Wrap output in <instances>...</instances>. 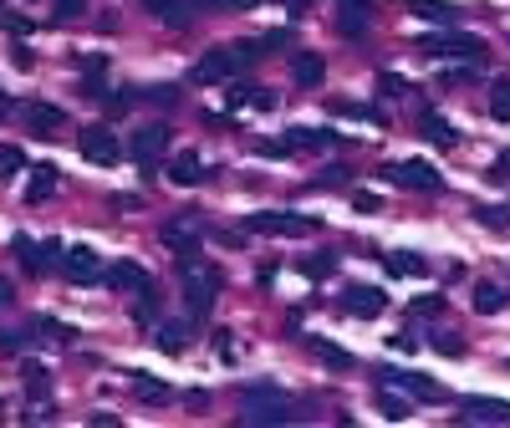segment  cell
Returning a JSON list of instances; mask_svg holds the SVG:
<instances>
[{"label": "cell", "mask_w": 510, "mask_h": 428, "mask_svg": "<svg viewBox=\"0 0 510 428\" xmlns=\"http://www.w3.org/2000/svg\"><path fill=\"white\" fill-rule=\"evenodd\" d=\"M460 418H475V424H510V403L506 397H464Z\"/></svg>", "instance_id": "16"}, {"label": "cell", "mask_w": 510, "mask_h": 428, "mask_svg": "<svg viewBox=\"0 0 510 428\" xmlns=\"http://www.w3.org/2000/svg\"><path fill=\"white\" fill-rule=\"evenodd\" d=\"M199 245H205V235L199 230H189V224H163V250L169 255H179V260H194L199 255Z\"/></svg>", "instance_id": "15"}, {"label": "cell", "mask_w": 510, "mask_h": 428, "mask_svg": "<svg viewBox=\"0 0 510 428\" xmlns=\"http://www.w3.org/2000/svg\"><path fill=\"white\" fill-rule=\"evenodd\" d=\"M108 285L112 291H133V296H138V291H148V270L138 266V260H118V266H108Z\"/></svg>", "instance_id": "17"}, {"label": "cell", "mask_w": 510, "mask_h": 428, "mask_svg": "<svg viewBox=\"0 0 510 428\" xmlns=\"http://www.w3.org/2000/svg\"><path fill=\"white\" fill-rule=\"evenodd\" d=\"M332 118H357V123H388V112L382 108H363V102H332Z\"/></svg>", "instance_id": "31"}, {"label": "cell", "mask_w": 510, "mask_h": 428, "mask_svg": "<svg viewBox=\"0 0 510 428\" xmlns=\"http://www.w3.org/2000/svg\"><path fill=\"white\" fill-rule=\"evenodd\" d=\"M418 51L424 57H464V62H485V41L460 26H439V31L418 36Z\"/></svg>", "instance_id": "3"}, {"label": "cell", "mask_w": 510, "mask_h": 428, "mask_svg": "<svg viewBox=\"0 0 510 428\" xmlns=\"http://www.w3.org/2000/svg\"><path fill=\"white\" fill-rule=\"evenodd\" d=\"M312 352H317L327 367H337V372H347V367H352V352L337 347V342H327V336H312Z\"/></svg>", "instance_id": "29"}, {"label": "cell", "mask_w": 510, "mask_h": 428, "mask_svg": "<svg viewBox=\"0 0 510 428\" xmlns=\"http://www.w3.org/2000/svg\"><path fill=\"white\" fill-rule=\"evenodd\" d=\"M291 82H296L302 92H312V87H321V82H327V62H321L317 51H302V57L291 62Z\"/></svg>", "instance_id": "18"}, {"label": "cell", "mask_w": 510, "mask_h": 428, "mask_svg": "<svg viewBox=\"0 0 510 428\" xmlns=\"http://www.w3.org/2000/svg\"><path fill=\"white\" fill-rule=\"evenodd\" d=\"M490 118L495 123H510V82H495L490 87Z\"/></svg>", "instance_id": "36"}, {"label": "cell", "mask_w": 510, "mask_h": 428, "mask_svg": "<svg viewBox=\"0 0 510 428\" xmlns=\"http://www.w3.org/2000/svg\"><path fill=\"white\" fill-rule=\"evenodd\" d=\"M11 301H16V291H11V281H5V275H0V311H5Z\"/></svg>", "instance_id": "49"}, {"label": "cell", "mask_w": 510, "mask_h": 428, "mask_svg": "<svg viewBox=\"0 0 510 428\" xmlns=\"http://www.w3.org/2000/svg\"><path fill=\"white\" fill-rule=\"evenodd\" d=\"M174 143V133H169V123H144V127H133V138L123 143L128 153H133V163H144V169H154L159 163V153Z\"/></svg>", "instance_id": "6"}, {"label": "cell", "mask_w": 510, "mask_h": 428, "mask_svg": "<svg viewBox=\"0 0 510 428\" xmlns=\"http://www.w3.org/2000/svg\"><path fill=\"white\" fill-rule=\"evenodd\" d=\"M21 378L31 382V397H51V378H47V367L36 362V357H26V362H21Z\"/></svg>", "instance_id": "32"}, {"label": "cell", "mask_w": 510, "mask_h": 428, "mask_svg": "<svg viewBox=\"0 0 510 428\" xmlns=\"http://www.w3.org/2000/svg\"><path fill=\"white\" fill-rule=\"evenodd\" d=\"M506 301H510V296H506V291H500L495 281H479V285H475V311H485V317L506 311Z\"/></svg>", "instance_id": "28"}, {"label": "cell", "mask_w": 510, "mask_h": 428, "mask_svg": "<svg viewBox=\"0 0 510 428\" xmlns=\"http://www.w3.org/2000/svg\"><path fill=\"white\" fill-rule=\"evenodd\" d=\"M57 184H62V174H57L51 163H36L31 169V189H26V205H47L51 194H57Z\"/></svg>", "instance_id": "22"}, {"label": "cell", "mask_w": 510, "mask_h": 428, "mask_svg": "<svg viewBox=\"0 0 510 428\" xmlns=\"http://www.w3.org/2000/svg\"><path fill=\"white\" fill-rule=\"evenodd\" d=\"M82 159L97 163V169H118V163H123L128 153H123V143L112 138V133H108L102 123H97V127H82Z\"/></svg>", "instance_id": "9"}, {"label": "cell", "mask_w": 510, "mask_h": 428, "mask_svg": "<svg viewBox=\"0 0 510 428\" xmlns=\"http://www.w3.org/2000/svg\"><path fill=\"white\" fill-rule=\"evenodd\" d=\"M62 275L72 285H97V281H108V266H102V255L92 245H72L62 255Z\"/></svg>", "instance_id": "8"}, {"label": "cell", "mask_w": 510, "mask_h": 428, "mask_svg": "<svg viewBox=\"0 0 510 428\" xmlns=\"http://www.w3.org/2000/svg\"><path fill=\"white\" fill-rule=\"evenodd\" d=\"M342 311L373 321L378 311H388V296H382L378 285H347V291H342Z\"/></svg>", "instance_id": "12"}, {"label": "cell", "mask_w": 510, "mask_h": 428, "mask_svg": "<svg viewBox=\"0 0 510 428\" xmlns=\"http://www.w3.org/2000/svg\"><path fill=\"white\" fill-rule=\"evenodd\" d=\"M0 26H5L11 36H31V21H26V16H11V11H0Z\"/></svg>", "instance_id": "46"}, {"label": "cell", "mask_w": 510, "mask_h": 428, "mask_svg": "<svg viewBox=\"0 0 510 428\" xmlns=\"http://www.w3.org/2000/svg\"><path fill=\"white\" fill-rule=\"evenodd\" d=\"M382 174L393 179V184H403V189H418V194H439V189H444V174H439L434 163H424V159H403V163H388Z\"/></svg>", "instance_id": "7"}, {"label": "cell", "mask_w": 510, "mask_h": 428, "mask_svg": "<svg viewBox=\"0 0 510 428\" xmlns=\"http://www.w3.org/2000/svg\"><path fill=\"white\" fill-rule=\"evenodd\" d=\"M378 378L388 382V388H409L414 397H424V403H444V388L434 378H424V372H403V367H378Z\"/></svg>", "instance_id": "11"}, {"label": "cell", "mask_w": 510, "mask_h": 428, "mask_svg": "<svg viewBox=\"0 0 510 428\" xmlns=\"http://www.w3.org/2000/svg\"><path fill=\"white\" fill-rule=\"evenodd\" d=\"M255 153H260V159H286L291 148H286V138H260L255 143Z\"/></svg>", "instance_id": "44"}, {"label": "cell", "mask_w": 510, "mask_h": 428, "mask_svg": "<svg viewBox=\"0 0 510 428\" xmlns=\"http://www.w3.org/2000/svg\"><path fill=\"white\" fill-rule=\"evenodd\" d=\"M21 118H26V127H31L36 138H57V133L66 127V112L62 108H47V102H26Z\"/></svg>", "instance_id": "13"}, {"label": "cell", "mask_w": 510, "mask_h": 428, "mask_svg": "<svg viewBox=\"0 0 510 428\" xmlns=\"http://www.w3.org/2000/svg\"><path fill=\"white\" fill-rule=\"evenodd\" d=\"M245 66H251L245 47H215V51H205V57L194 62L189 82H199V87H224V82H235Z\"/></svg>", "instance_id": "2"}, {"label": "cell", "mask_w": 510, "mask_h": 428, "mask_svg": "<svg viewBox=\"0 0 510 428\" xmlns=\"http://www.w3.org/2000/svg\"><path fill=\"white\" fill-rule=\"evenodd\" d=\"M240 230H255V235H306V230H317V220H312V214H296V209H260V214H251Z\"/></svg>", "instance_id": "5"}, {"label": "cell", "mask_w": 510, "mask_h": 428, "mask_svg": "<svg viewBox=\"0 0 510 428\" xmlns=\"http://www.w3.org/2000/svg\"><path fill=\"white\" fill-rule=\"evenodd\" d=\"M0 11H5V0H0Z\"/></svg>", "instance_id": "52"}, {"label": "cell", "mask_w": 510, "mask_h": 428, "mask_svg": "<svg viewBox=\"0 0 510 428\" xmlns=\"http://www.w3.org/2000/svg\"><path fill=\"white\" fill-rule=\"evenodd\" d=\"M194 5H230V0H194Z\"/></svg>", "instance_id": "50"}, {"label": "cell", "mask_w": 510, "mask_h": 428, "mask_svg": "<svg viewBox=\"0 0 510 428\" xmlns=\"http://www.w3.org/2000/svg\"><path fill=\"white\" fill-rule=\"evenodd\" d=\"M475 220L490 224V230H510V209H506V205H479Z\"/></svg>", "instance_id": "37"}, {"label": "cell", "mask_w": 510, "mask_h": 428, "mask_svg": "<svg viewBox=\"0 0 510 428\" xmlns=\"http://www.w3.org/2000/svg\"><path fill=\"white\" fill-rule=\"evenodd\" d=\"M434 347L444 352V357H464V336H454V332H434Z\"/></svg>", "instance_id": "41"}, {"label": "cell", "mask_w": 510, "mask_h": 428, "mask_svg": "<svg viewBox=\"0 0 510 428\" xmlns=\"http://www.w3.org/2000/svg\"><path fill=\"white\" fill-rule=\"evenodd\" d=\"M352 209H357V214H373V209H378V199H373V194H357V199H352Z\"/></svg>", "instance_id": "48"}, {"label": "cell", "mask_w": 510, "mask_h": 428, "mask_svg": "<svg viewBox=\"0 0 510 428\" xmlns=\"http://www.w3.org/2000/svg\"><path fill=\"white\" fill-rule=\"evenodd\" d=\"M144 5H148V16H159L163 26H189V16H194L189 0H144Z\"/></svg>", "instance_id": "23"}, {"label": "cell", "mask_w": 510, "mask_h": 428, "mask_svg": "<svg viewBox=\"0 0 510 428\" xmlns=\"http://www.w3.org/2000/svg\"><path fill=\"white\" fill-rule=\"evenodd\" d=\"M382 266L393 270V275H424V270H429V260H424V255H414V250H388V255H382Z\"/></svg>", "instance_id": "25"}, {"label": "cell", "mask_w": 510, "mask_h": 428, "mask_svg": "<svg viewBox=\"0 0 510 428\" xmlns=\"http://www.w3.org/2000/svg\"><path fill=\"white\" fill-rule=\"evenodd\" d=\"M11 250H16V260L31 270V275H47V270H57V266H62V255H66L57 240H41V245H36V240H26V235L11 240Z\"/></svg>", "instance_id": "10"}, {"label": "cell", "mask_w": 510, "mask_h": 428, "mask_svg": "<svg viewBox=\"0 0 510 428\" xmlns=\"http://www.w3.org/2000/svg\"><path fill=\"white\" fill-rule=\"evenodd\" d=\"M240 47H245V57H271V51H286L291 47V26H276V31H266L260 36V41H240Z\"/></svg>", "instance_id": "24"}, {"label": "cell", "mask_w": 510, "mask_h": 428, "mask_svg": "<svg viewBox=\"0 0 510 428\" xmlns=\"http://www.w3.org/2000/svg\"><path fill=\"white\" fill-rule=\"evenodd\" d=\"M154 336H159L163 352H184V347H189V336H194V327H189V321H163Z\"/></svg>", "instance_id": "27"}, {"label": "cell", "mask_w": 510, "mask_h": 428, "mask_svg": "<svg viewBox=\"0 0 510 428\" xmlns=\"http://www.w3.org/2000/svg\"><path fill=\"white\" fill-rule=\"evenodd\" d=\"M332 270H337V255L332 250H321V255H312V260H302V275H306V281H327Z\"/></svg>", "instance_id": "34"}, {"label": "cell", "mask_w": 510, "mask_h": 428, "mask_svg": "<svg viewBox=\"0 0 510 428\" xmlns=\"http://www.w3.org/2000/svg\"><path fill=\"white\" fill-rule=\"evenodd\" d=\"M31 347V332H5L0 327V352H26Z\"/></svg>", "instance_id": "42"}, {"label": "cell", "mask_w": 510, "mask_h": 428, "mask_svg": "<svg viewBox=\"0 0 510 428\" xmlns=\"http://www.w3.org/2000/svg\"><path fill=\"white\" fill-rule=\"evenodd\" d=\"M179 281H184V301H189V317H205L209 306H215V296H220V275H215L209 266H199V260H184Z\"/></svg>", "instance_id": "4"}, {"label": "cell", "mask_w": 510, "mask_h": 428, "mask_svg": "<svg viewBox=\"0 0 510 428\" xmlns=\"http://www.w3.org/2000/svg\"><path fill=\"white\" fill-rule=\"evenodd\" d=\"M215 347H220L224 362H235V357H240V352H235V336H230V332H215Z\"/></svg>", "instance_id": "47"}, {"label": "cell", "mask_w": 510, "mask_h": 428, "mask_svg": "<svg viewBox=\"0 0 510 428\" xmlns=\"http://www.w3.org/2000/svg\"><path fill=\"white\" fill-rule=\"evenodd\" d=\"M133 388L144 393V403H169V388L159 378H148V372H133Z\"/></svg>", "instance_id": "35"}, {"label": "cell", "mask_w": 510, "mask_h": 428, "mask_svg": "<svg viewBox=\"0 0 510 428\" xmlns=\"http://www.w3.org/2000/svg\"><path fill=\"white\" fill-rule=\"evenodd\" d=\"M240 418H245V424H286L291 403L276 382H251V388L240 393Z\"/></svg>", "instance_id": "1"}, {"label": "cell", "mask_w": 510, "mask_h": 428, "mask_svg": "<svg viewBox=\"0 0 510 428\" xmlns=\"http://www.w3.org/2000/svg\"><path fill=\"white\" fill-rule=\"evenodd\" d=\"M21 169H26V153H21V148H0V179L21 174Z\"/></svg>", "instance_id": "39"}, {"label": "cell", "mask_w": 510, "mask_h": 428, "mask_svg": "<svg viewBox=\"0 0 510 428\" xmlns=\"http://www.w3.org/2000/svg\"><path fill=\"white\" fill-rule=\"evenodd\" d=\"M378 92L382 97H409V82H403L399 72H378Z\"/></svg>", "instance_id": "38"}, {"label": "cell", "mask_w": 510, "mask_h": 428, "mask_svg": "<svg viewBox=\"0 0 510 428\" xmlns=\"http://www.w3.org/2000/svg\"><path fill=\"white\" fill-rule=\"evenodd\" d=\"M169 179H174V184H184V189H189V184H199V179H205L199 153H179V159L169 163Z\"/></svg>", "instance_id": "26"}, {"label": "cell", "mask_w": 510, "mask_h": 428, "mask_svg": "<svg viewBox=\"0 0 510 428\" xmlns=\"http://www.w3.org/2000/svg\"><path fill=\"white\" fill-rule=\"evenodd\" d=\"M0 413H5V397H0Z\"/></svg>", "instance_id": "51"}, {"label": "cell", "mask_w": 510, "mask_h": 428, "mask_svg": "<svg viewBox=\"0 0 510 428\" xmlns=\"http://www.w3.org/2000/svg\"><path fill=\"white\" fill-rule=\"evenodd\" d=\"M230 87V108H255V112H266L276 102L271 87H255V82H224Z\"/></svg>", "instance_id": "19"}, {"label": "cell", "mask_w": 510, "mask_h": 428, "mask_svg": "<svg viewBox=\"0 0 510 428\" xmlns=\"http://www.w3.org/2000/svg\"><path fill=\"white\" fill-rule=\"evenodd\" d=\"M286 148H342V138H337L332 127H291Z\"/></svg>", "instance_id": "21"}, {"label": "cell", "mask_w": 510, "mask_h": 428, "mask_svg": "<svg viewBox=\"0 0 510 428\" xmlns=\"http://www.w3.org/2000/svg\"><path fill=\"white\" fill-rule=\"evenodd\" d=\"M342 184H352V169H347V163H327V169L312 179V189H342Z\"/></svg>", "instance_id": "33"}, {"label": "cell", "mask_w": 510, "mask_h": 428, "mask_svg": "<svg viewBox=\"0 0 510 428\" xmlns=\"http://www.w3.org/2000/svg\"><path fill=\"white\" fill-rule=\"evenodd\" d=\"M367 21H373V0H337V31L342 36H363Z\"/></svg>", "instance_id": "14"}, {"label": "cell", "mask_w": 510, "mask_h": 428, "mask_svg": "<svg viewBox=\"0 0 510 428\" xmlns=\"http://www.w3.org/2000/svg\"><path fill=\"white\" fill-rule=\"evenodd\" d=\"M409 311H414V317H439V311H444V296H424V301H414Z\"/></svg>", "instance_id": "45"}, {"label": "cell", "mask_w": 510, "mask_h": 428, "mask_svg": "<svg viewBox=\"0 0 510 428\" xmlns=\"http://www.w3.org/2000/svg\"><path fill=\"white\" fill-rule=\"evenodd\" d=\"M87 11V0H51V21H72Z\"/></svg>", "instance_id": "40"}, {"label": "cell", "mask_w": 510, "mask_h": 428, "mask_svg": "<svg viewBox=\"0 0 510 428\" xmlns=\"http://www.w3.org/2000/svg\"><path fill=\"white\" fill-rule=\"evenodd\" d=\"M378 413H382V418H409V403H403V397L378 393Z\"/></svg>", "instance_id": "43"}, {"label": "cell", "mask_w": 510, "mask_h": 428, "mask_svg": "<svg viewBox=\"0 0 510 428\" xmlns=\"http://www.w3.org/2000/svg\"><path fill=\"white\" fill-rule=\"evenodd\" d=\"M409 11H414V16H424V21H439V26H449V21L460 16L449 0H409Z\"/></svg>", "instance_id": "30"}, {"label": "cell", "mask_w": 510, "mask_h": 428, "mask_svg": "<svg viewBox=\"0 0 510 428\" xmlns=\"http://www.w3.org/2000/svg\"><path fill=\"white\" fill-rule=\"evenodd\" d=\"M414 123H418V133H424V138L444 143V148H449V143H460V127H454V123H444V118H439V108H418V118H414Z\"/></svg>", "instance_id": "20"}]
</instances>
